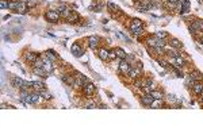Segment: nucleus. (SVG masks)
Masks as SVG:
<instances>
[{
    "label": "nucleus",
    "mask_w": 203,
    "mask_h": 135,
    "mask_svg": "<svg viewBox=\"0 0 203 135\" xmlns=\"http://www.w3.org/2000/svg\"><path fill=\"white\" fill-rule=\"evenodd\" d=\"M10 80H11L12 87L18 88L19 91H29V89L33 91L30 81H25V80L20 79V77H16V76H11V77H10Z\"/></svg>",
    "instance_id": "f257e3e1"
},
{
    "label": "nucleus",
    "mask_w": 203,
    "mask_h": 135,
    "mask_svg": "<svg viewBox=\"0 0 203 135\" xmlns=\"http://www.w3.org/2000/svg\"><path fill=\"white\" fill-rule=\"evenodd\" d=\"M81 91H83V94L84 96H87L88 99H91V97L95 94V92H96V87H95V84H92L90 81V83L84 84V87L81 88Z\"/></svg>",
    "instance_id": "f03ea898"
},
{
    "label": "nucleus",
    "mask_w": 203,
    "mask_h": 135,
    "mask_svg": "<svg viewBox=\"0 0 203 135\" xmlns=\"http://www.w3.org/2000/svg\"><path fill=\"white\" fill-rule=\"evenodd\" d=\"M45 18L47 22L57 23L61 19V15H60V12H57V10H47L45 12Z\"/></svg>",
    "instance_id": "7ed1b4c3"
},
{
    "label": "nucleus",
    "mask_w": 203,
    "mask_h": 135,
    "mask_svg": "<svg viewBox=\"0 0 203 135\" xmlns=\"http://www.w3.org/2000/svg\"><path fill=\"white\" fill-rule=\"evenodd\" d=\"M131 68H133V65L130 62H127L126 60H122V61H119V65H118V72L121 74H123V76H127L129 72L131 70Z\"/></svg>",
    "instance_id": "20e7f679"
},
{
    "label": "nucleus",
    "mask_w": 203,
    "mask_h": 135,
    "mask_svg": "<svg viewBox=\"0 0 203 135\" xmlns=\"http://www.w3.org/2000/svg\"><path fill=\"white\" fill-rule=\"evenodd\" d=\"M100 40L102 39L98 35H90L87 38V43L92 50H98V47H99V45H100Z\"/></svg>",
    "instance_id": "39448f33"
},
{
    "label": "nucleus",
    "mask_w": 203,
    "mask_h": 135,
    "mask_svg": "<svg viewBox=\"0 0 203 135\" xmlns=\"http://www.w3.org/2000/svg\"><path fill=\"white\" fill-rule=\"evenodd\" d=\"M23 58H25V61L27 64H31V65H33V64L39 58V53L31 52V50H30V52H25V54H23Z\"/></svg>",
    "instance_id": "423d86ee"
},
{
    "label": "nucleus",
    "mask_w": 203,
    "mask_h": 135,
    "mask_svg": "<svg viewBox=\"0 0 203 135\" xmlns=\"http://www.w3.org/2000/svg\"><path fill=\"white\" fill-rule=\"evenodd\" d=\"M70 52H72V54H73L74 57L80 58V57L84 54V49L81 47L80 43H77V42H76V43H73V45H72V47H70Z\"/></svg>",
    "instance_id": "0eeeda50"
},
{
    "label": "nucleus",
    "mask_w": 203,
    "mask_h": 135,
    "mask_svg": "<svg viewBox=\"0 0 203 135\" xmlns=\"http://www.w3.org/2000/svg\"><path fill=\"white\" fill-rule=\"evenodd\" d=\"M153 100H154V97L152 96L150 93H145L140 97V101H141V104L144 107H150V104L153 103Z\"/></svg>",
    "instance_id": "6e6552de"
},
{
    "label": "nucleus",
    "mask_w": 203,
    "mask_h": 135,
    "mask_svg": "<svg viewBox=\"0 0 203 135\" xmlns=\"http://www.w3.org/2000/svg\"><path fill=\"white\" fill-rule=\"evenodd\" d=\"M127 76L130 77L131 80L140 79V77H142V68L133 66V68H131V70H130V72H129V74H127Z\"/></svg>",
    "instance_id": "1a4fd4ad"
},
{
    "label": "nucleus",
    "mask_w": 203,
    "mask_h": 135,
    "mask_svg": "<svg viewBox=\"0 0 203 135\" xmlns=\"http://www.w3.org/2000/svg\"><path fill=\"white\" fill-rule=\"evenodd\" d=\"M98 52V57L102 60V61H104V62H107V61H110V50L106 49V47H102V49H98L96 50Z\"/></svg>",
    "instance_id": "9d476101"
},
{
    "label": "nucleus",
    "mask_w": 203,
    "mask_h": 135,
    "mask_svg": "<svg viewBox=\"0 0 203 135\" xmlns=\"http://www.w3.org/2000/svg\"><path fill=\"white\" fill-rule=\"evenodd\" d=\"M164 50H165V54H168L169 57H172V58H176V57H179V56H181L180 52H179L177 49H175V47H172V46H165L164 47Z\"/></svg>",
    "instance_id": "9b49d317"
},
{
    "label": "nucleus",
    "mask_w": 203,
    "mask_h": 135,
    "mask_svg": "<svg viewBox=\"0 0 203 135\" xmlns=\"http://www.w3.org/2000/svg\"><path fill=\"white\" fill-rule=\"evenodd\" d=\"M191 88H192V92H194L196 96H202L203 94V83L202 81H196V83H194V85Z\"/></svg>",
    "instance_id": "f8f14e48"
},
{
    "label": "nucleus",
    "mask_w": 203,
    "mask_h": 135,
    "mask_svg": "<svg viewBox=\"0 0 203 135\" xmlns=\"http://www.w3.org/2000/svg\"><path fill=\"white\" fill-rule=\"evenodd\" d=\"M30 84H31L33 91H35V92H41V91L46 89L45 83H41V81H30Z\"/></svg>",
    "instance_id": "ddd939ff"
},
{
    "label": "nucleus",
    "mask_w": 203,
    "mask_h": 135,
    "mask_svg": "<svg viewBox=\"0 0 203 135\" xmlns=\"http://www.w3.org/2000/svg\"><path fill=\"white\" fill-rule=\"evenodd\" d=\"M180 4H181V8H180V11H179V12H180L181 15H183V14H188L191 3H189L188 0H180Z\"/></svg>",
    "instance_id": "4468645a"
},
{
    "label": "nucleus",
    "mask_w": 203,
    "mask_h": 135,
    "mask_svg": "<svg viewBox=\"0 0 203 135\" xmlns=\"http://www.w3.org/2000/svg\"><path fill=\"white\" fill-rule=\"evenodd\" d=\"M61 79H62V81L66 84V85L73 87V83H74V79H76V77L72 76V74H62V77H61Z\"/></svg>",
    "instance_id": "2eb2a0df"
},
{
    "label": "nucleus",
    "mask_w": 203,
    "mask_h": 135,
    "mask_svg": "<svg viewBox=\"0 0 203 135\" xmlns=\"http://www.w3.org/2000/svg\"><path fill=\"white\" fill-rule=\"evenodd\" d=\"M129 29H130L131 34L135 35V37H141L142 34H145V27H131V26H129Z\"/></svg>",
    "instance_id": "dca6fc26"
},
{
    "label": "nucleus",
    "mask_w": 203,
    "mask_h": 135,
    "mask_svg": "<svg viewBox=\"0 0 203 135\" xmlns=\"http://www.w3.org/2000/svg\"><path fill=\"white\" fill-rule=\"evenodd\" d=\"M45 56H46V58H49L53 64H54V62H57V61L60 60V57L57 56V54L54 53L53 50H46V52H45Z\"/></svg>",
    "instance_id": "f3484780"
},
{
    "label": "nucleus",
    "mask_w": 203,
    "mask_h": 135,
    "mask_svg": "<svg viewBox=\"0 0 203 135\" xmlns=\"http://www.w3.org/2000/svg\"><path fill=\"white\" fill-rule=\"evenodd\" d=\"M168 43H169V46L175 47V49H177V50H180L181 47H183V43H181V42H180V40H179L177 38H169Z\"/></svg>",
    "instance_id": "a211bd4d"
},
{
    "label": "nucleus",
    "mask_w": 203,
    "mask_h": 135,
    "mask_svg": "<svg viewBox=\"0 0 203 135\" xmlns=\"http://www.w3.org/2000/svg\"><path fill=\"white\" fill-rule=\"evenodd\" d=\"M189 25L198 30V31H203V19H194L192 23H189Z\"/></svg>",
    "instance_id": "6ab92c4d"
},
{
    "label": "nucleus",
    "mask_w": 203,
    "mask_h": 135,
    "mask_svg": "<svg viewBox=\"0 0 203 135\" xmlns=\"http://www.w3.org/2000/svg\"><path fill=\"white\" fill-rule=\"evenodd\" d=\"M30 7L27 6V2H19V6H18V10H16V12L18 14H26L29 11Z\"/></svg>",
    "instance_id": "aec40b11"
},
{
    "label": "nucleus",
    "mask_w": 203,
    "mask_h": 135,
    "mask_svg": "<svg viewBox=\"0 0 203 135\" xmlns=\"http://www.w3.org/2000/svg\"><path fill=\"white\" fill-rule=\"evenodd\" d=\"M115 52H117V58L122 61V60H126V57H127V53L125 52L122 47H115Z\"/></svg>",
    "instance_id": "412c9836"
},
{
    "label": "nucleus",
    "mask_w": 203,
    "mask_h": 135,
    "mask_svg": "<svg viewBox=\"0 0 203 135\" xmlns=\"http://www.w3.org/2000/svg\"><path fill=\"white\" fill-rule=\"evenodd\" d=\"M66 20H68L69 23H77V22H80V20H81V16H80L76 11H73V12L69 15V18H68Z\"/></svg>",
    "instance_id": "4be33fe9"
},
{
    "label": "nucleus",
    "mask_w": 203,
    "mask_h": 135,
    "mask_svg": "<svg viewBox=\"0 0 203 135\" xmlns=\"http://www.w3.org/2000/svg\"><path fill=\"white\" fill-rule=\"evenodd\" d=\"M33 72L39 77H47V74H49L43 68H37V66H33Z\"/></svg>",
    "instance_id": "5701e85b"
},
{
    "label": "nucleus",
    "mask_w": 203,
    "mask_h": 135,
    "mask_svg": "<svg viewBox=\"0 0 203 135\" xmlns=\"http://www.w3.org/2000/svg\"><path fill=\"white\" fill-rule=\"evenodd\" d=\"M76 79H74V83H73V88H76V89H81V88L84 87V81L81 79L80 76H74Z\"/></svg>",
    "instance_id": "b1692460"
},
{
    "label": "nucleus",
    "mask_w": 203,
    "mask_h": 135,
    "mask_svg": "<svg viewBox=\"0 0 203 135\" xmlns=\"http://www.w3.org/2000/svg\"><path fill=\"white\" fill-rule=\"evenodd\" d=\"M189 76H191L195 81H202V80H203L202 73H201V72H198V70H192V72L189 73Z\"/></svg>",
    "instance_id": "393cba45"
},
{
    "label": "nucleus",
    "mask_w": 203,
    "mask_h": 135,
    "mask_svg": "<svg viewBox=\"0 0 203 135\" xmlns=\"http://www.w3.org/2000/svg\"><path fill=\"white\" fill-rule=\"evenodd\" d=\"M150 107L152 108H161V107H165V104H164V101H162L161 99H154L153 103L150 104Z\"/></svg>",
    "instance_id": "a878e982"
},
{
    "label": "nucleus",
    "mask_w": 203,
    "mask_h": 135,
    "mask_svg": "<svg viewBox=\"0 0 203 135\" xmlns=\"http://www.w3.org/2000/svg\"><path fill=\"white\" fill-rule=\"evenodd\" d=\"M19 6V0H8V10H12V11H16Z\"/></svg>",
    "instance_id": "bb28decb"
},
{
    "label": "nucleus",
    "mask_w": 203,
    "mask_h": 135,
    "mask_svg": "<svg viewBox=\"0 0 203 135\" xmlns=\"http://www.w3.org/2000/svg\"><path fill=\"white\" fill-rule=\"evenodd\" d=\"M154 37H157L160 39H164V40H169V34L167 31H158L154 34Z\"/></svg>",
    "instance_id": "cd10ccee"
},
{
    "label": "nucleus",
    "mask_w": 203,
    "mask_h": 135,
    "mask_svg": "<svg viewBox=\"0 0 203 135\" xmlns=\"http://www.w3.org/2000/svg\"><path fill=\"white\" fill-rule=\"evenodd\" d=\"M150 94L154 97V99H161V100H164V93L161 92V91H158V89H154V91H152Z\"/></svg>",
    "instance_id": "c85d7f7f"
},
{
    "label": "nucleus",
    "mask_w": 203,
    "mask_h": 135,
    "mask_svg": "<svg viewBox=\"0 0 203 135\" xmlns=\"http://www.w3.org/2000/svg\"><path fill=\"white\" fill-rule=\"evenodd\" d=\"M129 26H131V27H144V23H142V20L141 19H131V22H130V25Z\"/></svg>",
    "instance_id": "c756f323"
},
{
    "label": "nucleus",
    "mask_w": 203,
    "mask_h": 135,
    "mask_svg": "<svg viewBox=\"0 0 203 135\" xmlns=\"http://www.w3.org/2000/svg\"><path fill=\"white\" fill-rule=\"evenodd\" d=\"M72 12H73V10H72V8H69V7H66V8L64 10V11L61 12L60 15H61V18L68 19V18H69V15H70V14H72Z\"/></svg>",
    "instance_id": "7c9ffc66"
},
{
    "label": "nucleus",
    "mask_w": 203,
    "mask_h": 135,
    "mask_svg": "<svg viewBox=\"0 0 203 135\" xmlns=\"http://www.w3.org/2000/svg\"><path fill=\"white\" fill-rule=\"evenodd\" d=\"M135 8H137L140 12H148V11H149L148 7H146V6H144V4H142V3H140V2H138L137 4H135Z\"/></svg>",
    "instance_id": "2f4dec72"
},
{
    "label": "nucleus",
    "mask_w": 203,
    "mask_h": 135,
    "mask_svg": "<svg viewBox=\"0 0 203 135\" xmlns=\"http://www.w3.org/2000/svg\"><path fill=\"white\" fill-rule=\"evenodd\" d=\"M107 8H108V11H110L111 14H114L118 10V7H117V4H114L113 2H108L107 3Z\"/></svg>",
    "instance_id": "473e14b6"
},
{
    "label": "nucleus",
    "mask_w": 203,
    "mask_h": 135,
    "mask_svg": "<svg viewBox=\"0 0 203 135\" xmlns=\"http://www.w3.org/2000/svg\"><path fill=\"white\" fill-rule=\"evenodd\" d=\"M126 61L127 62H130L131 65H135V62H137V58H135V56L134 54H127V57H126Z\"/></svg>",
    "instance_id": "72a5a7b5"
},
{
    "label": "nucleus",
    "mask_w": 203,
    "mask_h": 135,
    "mask_svg": "<svg viewBox=\"0 0 203 135\" xmlns=\"http://www.w3.org/2000/svg\"><path fill=\"white\" fill-rule=\"evenodd\" d=\"M41 94H42V96H43V99H45V100H52L53 99V96H52V94H50L49 92H47V91L46 89H43V91H41V92H39Z\"/></svg>",
    "instance_id": "f704fd0d"
},
{
    "label": "nucleus",
    "mask_w": 203,
    "mask_h": 135,
    "mask_svg": "<svg viewBox=\"0 0 203 135\" xmlns=\"http://www.w3.org/2000/svg\"><path fill=\"white\" fill-rule=\"evenodd\" d=\"M175 60V62L176 64H177V65H180L181 68L183 66H184L185 65V61H184V58H183V57L181 56H179V57H176V58H173Z\"/></svg>",
    "instance_id": "c9c22d12"
},
{
    "label": "nucleus",
    "mask_w": 203,
    "mask_h": 135,
    "mask_svg": "<svg viewBox=\"0 0 203 135\" xmlns=\"http://www.w3.org/2000/svg\"><path fill=\"white\" fill-rule=\"evenodd\" d=\"M158 64H160L162 68H165V69H168V68H169V64L165 60H162V58H158Z\"/></svg>",
    "instance_id": "e433bc0d"
},
{
    "label": "nucleus",
    "mask_w": 203,
    "mask_h": 135,
    "mask_svg": "<svg viewBox=\"0 0 203 135\" xmlns=\"http://www.w3.org/2000/svg\"><path fill=\"white\" fill-rule=\"evenodd\" d=\"M0 8L2 10L8 8V2H7V0H0Z\"/></svg>",
    "instance_id": "4c0bfd02"
},
{
    "label": "nucleus",
    "mask_w": 203,
    "mask_h": 135,
    "mask_svg": "<svg viewBox=\"0 0 203 135\" xmlns=\"http://www.w3.org/2000/svg\"><path fill=\"white\" fill-rule=\"evenodd\" d=\"M108 56H110V60H117V52H115V49H111Z\"/></svg>",
    "instance_id": "58836bf2"
},
{
    "label": "nucleus",
    "mask_w": 203,
    "mask_h": 135,
    "mask_svg": "<svg viewBox=\"0 0 203 135\" xmlns=\"http://www.w3.org/2000/svg\"><path fill=\"white\" fill-rule=\"evenodd\" d=\"M86 108H96V104L94 103V101H88V103H86V106H84Z\"/></svg>",
    "instance_id": "ea45409f"
},
{
    "label": "nucleus",
    "mask_w": 203,
    "mask_h": 135,
    "mask_svg": "<svg viewBox=\"0 0 203 135\" xmlns=\"http://www.w3.org/2000/svg\"><path fill=\"white\" fill-rule=\"evenodd\" d=\"M165 3H168V4H177L180 0H164Z\"/></svg>",
    "instance_id": "a19ab883"
},
{
    "label": "nucleus",
    "mask_w": 203,
    "mask_h": 135,
    "mask_svg": "<svg viewBox=\"0 0 203 135\" xmlns=\"http://www.w3.org/2000/svg\"><path fill=\"white\" fill-rule=\"evenodd\" d=\"M35 4H37V2H35V0H29V2H27V6H29L30 8H31V7H34Z\"/></svg>",
    "instance_id": "79ce46f5"
},
{
    "label": "nucleus",
    "mask_w": 203,
    "mask_h": 135,
    "mask_svg": "<svg viewBox=\"0 0 203 135\" xmlns=\"http://www.w3.org/2000/svg\"><path fill=\"white\" fill-rule=\"evenodd\" d=\"M201 104H202V106H203V94H202V96H201Z\"/></svg>",
    "instance_id": "37998d69"
},
{
    "label": "nucleus",
    "mask_w": 203,
    "mask_h": 135,
    "mask_svg": "<svg viewBox=\"0 0 203 135\" xmlns=\"http://www.w3.org/2000/svg\"><path fill=\"white\" fill-rule=\"evenodd\" d=\"M202 43H203V38H202Z\"/></svg>",
    "instance_id": "c03bdc74"
}]
</instances>
